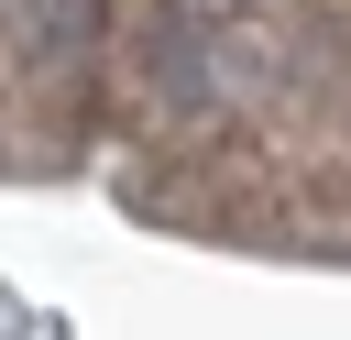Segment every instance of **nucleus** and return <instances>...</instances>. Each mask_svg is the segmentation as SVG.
I'll return each mask as SVG.
<instances>
[{
    "mask_svg": "<svg viewBox=\"0 0 351 340\" xmlns=\"http://www.w3.org/2000/svg\"><path fill=\"white\" fill-rule=\"evenodd\" d=\"M11 22H22V55L33 66H77L88 33H99V0H11Z\"/></svg>",
    "mask_w": 351,
    "mask_h": 340,
    "instance_id": "1",
    "label": "nucleus"
}]
</instances>
